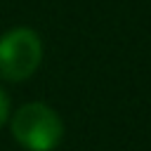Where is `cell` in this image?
Returning <instances> with one entry per match:
<instances>
[{"mask_svg": "<svg viewBox=\"0 0 151 151\" xmlns=\"http://www.w3.org/2000/svg\"><path fill=\"white\" fill-rule=\"evenodd\" d=\"M9 127L17 144L26 151H54L64 137L59 113L42 101H31L17 109Z\"/></svg>", "mask_w": 151, "mask_h": 151, "instance_id": "cell-1", "label": "cell"}, {"mask_svg": "<svg viewBox=\"0 0 151 151\" xmlns=\"http://www.w3.org/2000/svg\"><path fill=\"white\" fill-rule=\"evenodd\" d=\"M42 59V42L33 28L19 26L0 35V78L21 83L35 73Z\"/></svg>", "mask_w": 151, "mask_h": 151, "instance_id": "cell-2", "label": "cell"}, {"mask_svg": "<svg viewBox=\"0 0 151 151\" xmlns=\"http://www.w3.org/2000/svg\"><path fill=\"white\" fill-rule=\"evenodd\" d=\"M7 118H9V97H7V92L0 87V127L7 123Z\"/></svg>", "mask_w": 151, "mask_h": 151, "instance_id": "cell-3", "label": "cell"}]
</instances>
